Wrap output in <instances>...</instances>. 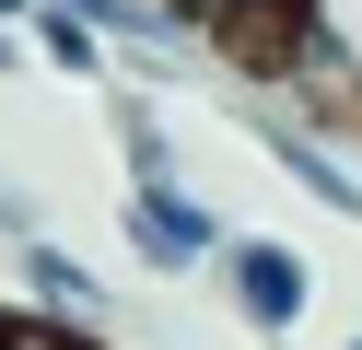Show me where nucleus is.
I'll return each instance as SVG.
<instances>
[{
  "label": "nucleus",
  "instance_id": "f257e3e1",
  "mask_svg": "<svg viewBox=\"0 0 362 350\" xmlns=\"http://www.w3.org/2000/svg\"><path fill=\"white\" fill-rule=\"evenodd\" d=\"M222 292H234V315L257 327V339H281V327H304V303H315V280H304V257L281 245V233H222Z\"/></svg>",
  "mask_w": 362,
  "mask_h": 350
},
{
  "label": "nucleus",
  "instance_id": "f03ea898",
  "mask_svg": "<svg viewBox=\"0 0 362 350\" xmlns=\"http://www.w3.org/2000/svg\"><path fill=\"white\" fill-rule=\"evenodd\" d=\"M129 245H141V269L187 280V269H211V257H222V222L187 199V175H175V187H129Z\"/></svg>",
  "mask_w": 362,
  "mask_h": 350
},
{
  "label": "nucleus",
  "instance_id": "7ed1b4c3",
  "mask_svg": "<svg viewBox=\"0 0 362 350\" xmlns=\"http://www.w3.org/2000/svg\"><path fill=\"white\" fill-rule=\"evenodd\" d=\"M24 47L59 70V82H105V70H117L105 23H94V12H71V0H35V12H24Z\"/></svg>",
  "mask_w": 362,
  "mask_h": 350
},
{
  "label": "nucleus",
  "instance_id": "20e7f679",
  "mask_svg": "<svg viewBox=\"0 0 362 350\" xmlns=\"http://www.w3.org/2000/svg\"><path fill=\"white\" fill-rule=\"evenodd\" d=\"M24 292H35V315H71V327H105V280L82 269L71 245H47V233H24Z\"/></svg>",
  "mask_w": 362,
  "mask_h": 350
},
{
  "label": "nucleus",
  "instance_id": "39448f33",
  "mask_svg": "<svg viewBox=\"0 0 362 350\" xmlns=\"http://www.w3.org/2000/svg\"><path fill=\"white\" fill-rule=\"evenodd\" d=\"M269 152H281V175H292V187H304V199H327V210H339V222H362V175H351V163H339V152H327V140H315V129H304V117H292V129H281V140H269Z\"/></svg>",
  "mask_w": 362,
  "mask_h": 350
},
{
  "label": "nucleus",
  "instance_id": "423d86ee",
  "mask_svg": "<svg viewBox=\"0 0 362 350\" xmlns=\"http://www.w3.org/2000/svg\"><path fill=\"white\" fill-rule=\"evenodd\" d=\"M117 152H129V187H175V140L152 129V105L117 117Z\"/></svg>",
  "mask_w": 362,
  "mask_h": 350
},
{
  "label": "nucleus",
  "instance_id": "0eeeda50",
  "mask_svg": "<svg viewBox=\"0 0 362 350\" xmlns=\"http://www.w3.org/2000/svg\"><path fill=\"white\" fill-rule=\"evenodd\" d=\"M0 350H105V339L71 315H0Z\"/></svg>",
  "mask_w": 362,
  "mask_h": 350
},
{
  "label": "nucleus",
  "instance_id": "6e6552de",
  "mask_svg": "<svg viewBox=\"0 0 362 350\" xmlns=\"http://www.w3.org/2000/svg\"><path fill=\"white\" fill-rule=\"evenodd\" d=\"M175 12H187L199 35H222V23H245V12H269V0H175Z\"/></svg>",
  "mask_w": 362,
  "mask_h": 350
},
{
  "label": "nucleus",
  "instance_id": "1a4fd4ad",
  "mask_svg": "<svg viewBox=\"0 0 362 350\" xmlns=\"http://www.w3.org/2000/svg\"><path fill=\"white\" fill-rule=\"evenodd\" d=\"M24 12H35V0H0V23H24Z\"/></svg>",
  "mask_w": 362,
  "mask_h": 350
},
{
  "label": "nucleus",
  "instance_id": "9d476101",
  "mask_svg": "<svg viewBox=\"0 0 362 350\" xmlns=\"http://www.w3.org/2000/svg\"><path fill=\"white\" fill-rule=\"evenodd\" d=\"M351 350H362V339H351Z\"/></svg>",
  "mask_w": 362,
  "mask_h": 350
}]
</instances>
